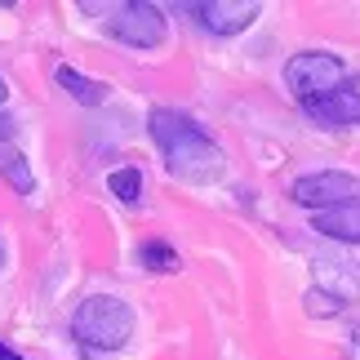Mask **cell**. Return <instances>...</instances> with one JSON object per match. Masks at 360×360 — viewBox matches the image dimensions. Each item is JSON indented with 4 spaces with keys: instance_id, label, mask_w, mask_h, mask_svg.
<instances>
[{
    "instance_id": "1",
    "label": "cell",
    "mask_w": 360,
    "mask_h": 360,
    "mask_svg": "<svg viewBox=\"0 0 360 360\" xmlns=\"http://www.w3.org/2000/svg\"><path fill=\"white\" fill-rule=\"evenodd\" d=\"M147 129H151V143L165 156V169L183 183H214L223 174V147L214 143L210 134L200 129L191 116L174 112V107H156L147 116Z\"/></svg>"
},
{
    "instance_id": "2",
    "label": "cell",
    "mask_w": 360,
    "mask_h": 360,
    "mask_svg": "<svg viewBox=\"0 0 360 360\" xmlns=\"http://www.w3.org/2000/svg\"><path fill=\"white\" fill-rule=\"evenodd\" d=\"M72 338L80 352H120L134 338V307L116 294H89L72 316Z\"/></svg>"
},
{
    "instance_id": "3",
    "label": "cell",
    "mask_w": 360,
    "mask_h": 360,
    "mask_svg": "<svg viewBox=\"0 0 360 360\" xmlns=\"http://www.w3.org/2000/svg\"><path fill=\"white\" fill-rule=\"evenodd\" d=\"M285 85L307 107V103H321V98H329V94H338L347 85V67H342V58H334L325 49H307V53H294L285 63Z\"/></svg>"
},
{
    "instance_id": "4",
    "label": "cell",
    "mask_w": 360,
    "mask_h": 360,
    "mask_svg": "<svg viewBox=\"0 0 360 360\" xmlns=\"http://www.w3.org/2000/svg\"><path fill=\"white\" fill-rule=\"evenodd\" d=\"M289 196H294L302 210H311V214H321V210H338V205L360 200V178L347 174V169H321V174L298 178V183L289 187Z\"/></svg>"
},
{
    "instance_id": "5",
    "label": "cell",
    "mask_w": 360,
    "mask_h": 360,
    "mask_svg": "<svg viewBox=\"0 0 360 360\" xmlns=\"http://www.w3.org/2000/svg\"><path fill=\"white\" fill-rule=\"evenodd\" d=\"M107 32H112L120 45L156 49V45H165V13L151 5V0H129V5H116V13L107 18Z\"/></svg>"
},
{
    "instance_id": "6",
    "label": "cell",
    "mask_w": 360,
    "mask_h": 360,
    "mask_svg": "<svg viewBox=\"0 0 360 360\" xmlns=\"http://www.w3.org/2000/svg\"><path fill=\"white\" fill-rule=\"evenodd\" d=\"M187 9L210 36H236L262 13L258 0H200V5H187Z\"/></svg>"
},
{
    "instance_id": "7",
    "label": "cell",
    "mask_w": 360,
    "mask_h": 360,
    "mask_svg": "<svg viewBox=\"0 0 360 360\" xmlns=\"http://www.w3.org/2000/svg\"><path fill=\"white\" fill-rule=\"evenodd\" d=\"M307 116L325 129H347V124H360V94L342 85L338 94H329L321 103H307Z\"/></svg>"
},
{
    "instance_id": "8",
    "label": "cell",
    "mask_w": 360,
    "mask_h": 360,
    "mask_svg": "<svg viewBox=\"0 0 360 360\" xmlns=\"http://www.w3.org/2000/svg\"><path fill=\"white\" fill-rule=\"evenodd\" d=\"M311 231H321L329 240H342V245H360V200L311 214Z\"/></svg>"
},
{
    "instance_id": "9",
    "label": "cell",
    "mask_w": 360,
    "mask_h": 360,
    "mask_svg": "<svg viewBox=\"0 0 360 360\" xmlns=\"http://www.w3.org/2000/svg\"><path fill=\"white\" fill-rule=\"evenodd\" d=\"M0 178L18 191V196H32L36 191V178H32V165H27V156L13 143H0Z\"/></svg>"
},
{
    "instance_id": "10",
    "label": "cell",
    "mask_w": 360,
    "mask_h": 360,
    "mask_svg": "<svg viewBox=\"0 0 360 360\" xmlns=\"http://www.w3.org/2000/svg\"><path fill=\"white\" fill-rule=\"evenodd\" d=\"M53 76H58V85H63L67 94H72L76 103H85V107H98V103L107 98V85H103V80H89V76H80L76 67H58Z\"/></svg>"
},
{
    "instance_id": "11",
    "label": "cell",
    "mask_w": 360,
    "mask_h": 360,
    "mask_svg": "<svg viewBox=\"0 0 360 360\" xmlns=\"http://www.w3.org/2000/svg\"><path fill=\"white\" fill-rule=\"evenodd\" d=\"M107 187H112V196L124 200V205H138V200H143V174H138L134 165L112 169V174H107Z\"/></svg>"
},
{
    "instance_id": "12",
    "label": "cell",
    "mask_w": 360,
    "mask_h": 360,
    "mask_svg": "<svg viewBox=\"0 0 360 360\" xmlns=\"http://www.w3.org/2000/svg\"><path fill=\"white\" fill-rule=\"evenodd\" d=\"M138 258H143V267L147 271H178L183 262H178V254L165 240H147L143 249H138Z\"/></svg>"
},
{
    "instance_id": "13",
    "label": "cell",
    "mask_w": 360,
    "mask_h": 360,
    "mask_svg": "<svg viewBox=\"0 0 360 360\" xmlns=\"http://www.w3.org/2000/svg\"><path fill=\"white\" fill-rule=\"evenodd\" d=\"M347 360H360V325L347 334Z\"/></svg>"
},
{
    "instance_id": "14",
    "label": "cell",
    "mask_w": 360,
    "mask_h": 360,
    "mask_svg": "<svg viewBox=\"0 0 360 360\" xmlns=\"http://www.w3.org/2000/svg\"><path fill=\"white\" fill-rule=\"evenodd\" d=\"M9 138H13V120L0 116V143H9Z\"/></svg>"
},
{
    "instance_id": "15",
    "label": "cell",
    "mask_w": 360,
    "mask_h": 360,
    "mask_svg": "<svg viewBox=\"0 0 360 360\" xmlns=\"http://www.w3.org/2000/svg\"><path fill=\"white\" fill-rule=\"evenodd\" d=\"M0 360H22V356L13 352V347H5V342H0Z\"/></svg>"
},
{
    "instance_id": "16",
    "label": "cell",
    "mask_w": 360,
    "mask_h": 360,
    "mask_svg": "<svg viewBox=\"0 0 360 360\" xmlns=\"http://www.w3.org/2000/svg\"><path fill=\"white\" fill-rule=\"evenodd\" d=\"M5 98H9V89H5V80H0V107H5Z\"/></svg>"
},
{
    "instance_id": "17",
    "label": "cell",
    "mask_w": 360,
    "mask_h": 360,
    "mask_svg": "<svg viewBox=\"0 0 360 360\" xmlns=\"http://www.w3.org/2000/svg\"><path fill=\"white\" fill-rule=\"evenodd\" d=\"M85 360H107V356L103 352H85Z\"/></svg>"
},
{
    "instance_id": "18",
    "label": "cell",
    "mask_w": 360,
    "mask_h": 360,
    "mask_svg": "<svg viewBox=\"0 0 360 360\" xmlns=\"http://www.w3.org/2000/svg\"><path fill=\"white\" fill-rule=\"evenodd\" d=\"M0 267H5V254H0Z\"/></svg>"
}]
</instances>
